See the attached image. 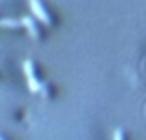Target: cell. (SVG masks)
<instances>
[{
  "mask_svg": "<svg viewBox=\"0 0 146 140\" xmlns=\"http://www.w3.org/2000/svg\"><path fill=\"white\" fill-rule=\"evenodd\" d=\"M0 24H2L4 28H18L22 22H18V20H12V18H4V20L0 22Z\"/></svg>",
  "mask_w": 146,
  "mask_h": 140,
  "instance_id": "obj_4",
  "label": "cell"
},
{
  "mask_svg": "<svg viewBox=\"0 0 146 140\" xmlns=\"http://www.w3.org/2000/svg\"><path fill=\"white\" fill-rule=\"evenodd\" d=\"M28 4H30L32 14H34L42 24H50V16H48V12L44 10V6L40 4V0H28Z\"/></svg>",
  "mask_w": 146,
  "mask_h": 140,
  "instance_id": "obj_2",
  "label": "cell"
},
{
  "mask_svg": "<svg viewBox=\"0 0 146 140\" xmlns=\"http://www.w3.org/2000/svg\"><path fill=\"white\" fill-rule=\"evenodd\" d=\"M114 140H122V130H114Z\"/></svg>",
  "mask_w": 146,
  "mask_h": 140,
  "instance_id": "obj_5",
  "label": "cell"
},
{
  "mask_svg": "<svg viewBox=\"0 0 146 140\" xmlns=\"http://www.w3.org/2000/svg\"><path fill=\"white\" fill-rule=\"evenodd\" d=\"M22 68H24V74H26V80H28V88L32 92H42L44 90V84L36 80V76H34V64L30 60H24Z\"/></svg>",
  "mask_w": 146,
  "mask_h": 140,
  "instance_id": "obj_1",
  "label": "cell"
},
{
  "mask_svg": "<svg viewBox=\"0 0 146 140\" xmlns=\"http://www.w3.org/2000/svg\"><path fill=\"white\" fill-rule=\"evenodd\" d=\"M24 26H26V30H28V34L32 36V38H38V28H36V22L30 18V16H24L22 20H20Z\"/></svg>",
  "mask_w": 146,
  "mask_h": 140,
  "instance_id": "obj_3",
  "label": "cell"
}]
</instances>
